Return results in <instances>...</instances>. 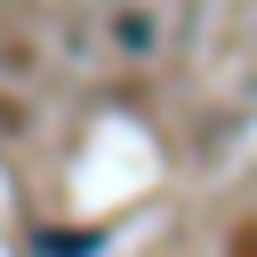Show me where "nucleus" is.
<instances>
[{"label":"nucleus","mask_w":257,"mask_h":257,"mask_svg":"<svg viewBox=\"0 0 257 257\" xmlns=\"http://www.w3.org/2000/svg\"><path fill=\"white\" fill-rule=\"evenodd\" d=\"M88 249H104V233H96V225H72V233H40V257H88Z\"/></svg>","instance_id":"obj_1"},{"label":"nucleus","mask_w":257,"mask_h":257,"mask_svg":"<svg viewBox=\"0 0 257 257\" xmlns=\"http://www.w3.org/2000/svg\"><path fill=\"white\" fill-rule=\"evenodd\" d=\"M112 40L120 48H153V16H112Z\"/></svg>","instance_id":"obj_2"}]
</instances>
